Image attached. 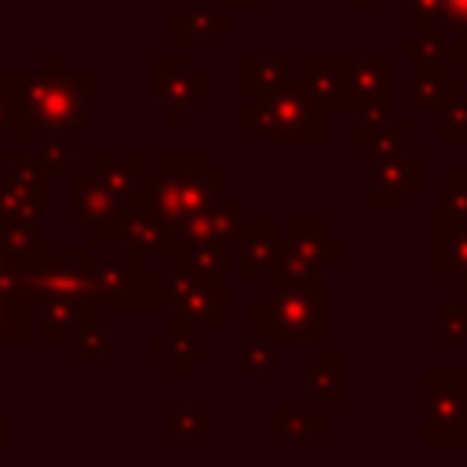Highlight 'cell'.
Segmentation results:
<instances>
[{"mask_svg": "<svg viewBox=\"0 0 467 467\" xmlns=\"http://www.w3.org/2000/svg\"><path fill=\"white\" fill-rule=\"evenodd\" d=\"M405 55L420 66H445V58H452V40L441 33V26H427L420 29V36L405 44Z\"/></svg>", "mask_w": 467, "mask_h": 467, "instance_id": "83f0119b", "label": "cell"}, {"mask_svg": "<svg viewBox=\"0 0 467 467\" xmlns=\"http://www.w3.org/2000/svg\"><path fill=\"white\" fill-rule=\"evenodd\" d=\"M77 347L84 350V354H102L106 350V328L102 325H80V332H77Z\"/></svg>", "mask_w": 467, "mask_h": 467, "instance_id": "ab89813d", "label": "cell"}, {"mask_svg": "<svg viewBox=\"0 0 467 467\" xmlns=\"http://www.w3.org/2000/svg\"><path fill=\"white\" fill-rule=\"evenodd\" d=\"M438 139L441 142H467V91H452L438 106Z\"/></svg>", "mask_w": 467, "mask_h": 467, "instance_id": "f1b7e54d", "label": "cell"}, {"mask_svg": "<svg viewBox=\"0 0 467 467\" xmlns=\"http://www.w3.org/2000/svg\"><path fill=\"white\" fill-rule=\"evenodd\" d=\"M405 22L416 29L441 26V0H405Z\"/></svg>", "mask_w": 467, "mask_h": 467, "instance_id": "e575fe53", "label": "cell"}, {"mask_svg": "<svg viewBox=\"0 0 467 467\" xmlns=\"http://www.w3.org/2000/svg\"><path fill=\"white\" fill-rule=\"evenodd\" d=\"M223 4H226V7H255L259 0H223Z\"/></svg>", "mask_w": 467, "mask_h": 467, "instance_id": "b9f144b4", "label": "cell"}, {"mask_svg": "<svg viewBox=\"0 0 467 467\" xmlns=\"http://www.w3.org/2000/svg\"><path fill=\"white\" fill-rule=\"evenodd\" d=\"M405 142H409V128L394 124L390 117H383V120H358V128H354V153L361 161H372V164L405 153Z\"/></svg>", "mask_w": 467, "mask_h": 467, "instance_id": "4fadbf2b", "label": "cell"}, {"mask_svg": "<svg viewBox=\"0 0 467 467\" xmlns=\"http://www.w3.org/2000/svg\"><path fill=\"white\" fill-rule=\"evenodd\" d=\"M354 4H358V7H372L376 0H354Z\"/></svg>", "mask_w": 467, "mask_h": 467, "instance_id": "ee69618b", "label": "cell"}, {"mask_svg": "<svg viewBox=\"0 0 467 467\" xmlns=\"http://www.w3.org/2000/svg\"><path fill=\"white\" fill-rule=\"evenodd\" d=\"M343 368L339 358H310L306 365V394L314 405H339V387H343Z\"/></svg>", "mask_w": 467, "mask_h": 467, "instance_id": "d4e9b609", "label": "cell"}, {"mask_svg": "<svg viewBox=\"0 0 467 467\" xmlns=\"http://www.w3.org/2000/svg\"><path fill=\"white\" fill-rule=\"evenodd\" d=\"M142 161L139 157H91V175L106 186V190H113L117 197H124V201H131L135 193H139V186H142Z\"/></svg>", "mask_w": 467, "mask_h": 467, "instance_id": "ffe728a7", "label": "cell"}, {"mask_svg": "<svg viewBox=\"0 0 467 467\" xmlns=\"http://www.w3.org/2000/svg\"><path fill=\"white\" fill-rule=\"evenodd\" d=\"M255 317L263 339H321L325 336V281L310 274L303 281L274 285L255 296Z\"/></svg>", "mask_w": 467, "mask_h": 467, "instance_id": "277c9868", "label": "cell"}, {"mask_svg": "<svg viewBox=\"0 0 467 467\" xmlns=\"http://www.w3.org/2000/svg\"><path fill=\"white\" fill-rule=\"evenodd\" d=\"M438 190H441V212H449L456 223H467V175L445 171L438 179Z\"/></svg>", "mask_w": 467, "mask_h": 467, "instance_id": "f546056e", "label": "cell"}, {"mask_svg": "<svg viewBox=\"0 0 467 467\" xmlns=\"http://www.w3.org/2000/svg\"><path fill=\"white\" fill-rule=\"evenodd\" d=\"M438 336L449 343H463L467 339V306H452L438 314Z\"/></svg>", "mask_w": 467, "mask_h": 467, "instance_id": "d590c367", "label": "cell"}, {"mask_svg": "<svg viewBox=\"0 0 467 467\" xmlns=\"http://www.w3.org/2000/svg\"><path fill=\"white\" fill-rule=\"evenodd\" d=\"M182 230L171 226L168 219L139 208V201L131 204V215H128V226H124V244L139 255H161V259H175L179 248H182Z\"/></svg>", "mask_w": 467, "mask_h": 467, "instance_id": "7c38bea8", "label": "cell"}, {"mask_svg": "<svg viewBox=\"0 0 467 467\" xmlns=\"http://www.w3.org/2000/svg\"><path fill=\"white\" fill-rule=\"evenodd\" d=\"M4 117H7V99H0V131H4Z\"/></svg>", "mask_w": 467, "mask_h": 467, "instance_id": "7bdbcfd3", "label": "cell"}, {"mask_svg": "<svg viewBox=\"0 0 467 467\" xmlns=\"http://www.w3.org/2000/svg\"><path fill=\"white\" fill-rule=\"evenodd\" d=\"M347 109L358 120H383L390 109V62L383 55L347 58Z\"/></svg>", "mask_w": 467, "mask_h": 467, "instance_id": "9c48e42d", "label": "cell"}, {"mask_svg": "<svg viewBox=\"0 0 467 467\" xmlns=\"http://www.w3.org/2000/svg\"><path fill=\"white\" fill-rule=\"evenodd\" d=\"M171 36L175 40H223L226 36V15L223 7H201V4H186V7H175L171 11Z\"/></svg>", "mask_w": 467, "mask_h": 467, "instance_id": "e0dca14e", "label": "cell"}, {"mask_svg": "<svg viewBox=\"0 0 467 467\" xmlns=\"http://www.w3.org/2000/svg\"><path fill=\"white\" fill-rule=\"evenodd\" d=\"M241 255H237V270L241 274H259V270H274L281 259V237L270 223H244L237 234Z\"/></svg>", "mask_w": 467, "mask_h": 467, "instance_id": "5bb4252c", "label": "cell"}, {"mask_svg": "<svg viewBox=\"0 0 467 467\" xmlns=\"http://www.w3.org/2000/svg\"><path fill=\"white\" fill-rule=\"evenodd\" d=\"M423 190V161L420 157H390L372 164V204L376 208H401L409 197Z\"/></svg>", "mask_w": 467, "mask_h": 467, "instance_id": "30bf717a", "label": "cell"}, {"mask_svg": "<svg viewBox=\"0 0 467 467\" xmlns=\"http://www.w3.org/2000/svg\"><path fill=\"white\" fill-rule=\"evenodd\" d=\"M0 252L11 255V259L22 263V266L40 263L44 252H40V234H36V226H29V223H0Z\"/></svg>", "mask_w": 467, "mask_h": 467, "instance_id": "484cf974", "label": "cell"}, {"mask_svg": "<svg viewBox=\"0 0 467 467\" xmlns=\"http://www.w3.org/2000/svg\"><path fill=\"white\" fill-rule=\"evenodd\" d=\"M452 69H456L460 77H467V29H460V33L452 36Z\"/></svg>", "mask_w": 467, "mask_h": 467, "instance_id": "60d3db41", "label": "cell"}, {"mask_svg": "<svg viewBox=\"0 0 467 467\" xmlns=\"http://www.w3.org/2000/svg\"><path fill=\"white\" fill-rule=\"evenodd\" d=\"M438 270L467 292V223L438 212Z\"/></svg>", "mask_w": 467, "mask_h": 467, "instance_id": "2e32d148", "label": "cell"}, {"mask_svg": "<svg viewBox=\"0 0 467 467\" xmlns=\"http://www.w3.org/2000/svg\"><path fill=\"white\" fill-rule=\"evenodd\" d=\"M237 120L277 142H317L325 135V106L314 99L303 73L255 95V102L241 106Z\"/></svg>", "mask_w": 467, "mask_h": 467, "instance_id": "3957f363", "label": "cell"}, {"mask_svg": "<svg viewBox=\"0 0 467 467\" xmlns=\"http://www.w3.org/2000/svg\"><path fill=\"white\" fill-rule=\"evenodd\" d=\"M91 109V77L88 73H58L51 58H44L40 73H18L15 91L7 99L4 139L7 142H44L55 135H69L88 120Z\"/></svg>", "mask_w": 467, "mask_h": 467, "instance_id": "6da1fadb", "label": "cell"}, {"mask_svg": "<svg viewBox=\"0 0 467 467\" xmlns=\"http://www.w3.org/2000/svg\"><path fill=\"white\" fill-rule=\"evenodd\" d=\"M131 204H135V197L131 201L117 197L91 171L73 179V212L88 226V234L95 241H124V226H128Z\"/></svg>", "mask_w": 467, "mask_h": 467, "instance_id": "52a82bcc", "label": "cell"}, {"mask_svg": "<svg viewBox=\"0 0 467 467\" xmlns=\"http://www.w3.org/2000/svg\"><path fill=\"white\" fill-rule=\"evenodd\" d=\"M274 365V350H270V339H244L241 343V368L244 372H266Z\"/></svg>", "mask_w": 467, "mask_h": 467, "instance_id": "d6a6232c", "label": "cell"}, {"mask_svg": "<svg viewBox=\"0 0 467 467\" xmlns=\"http://www.w3.org/2000/svg\"><path fill=\"white\" fill-rule=\"evenodd\" d=\"M314 99L325 109H347V58H310L303 69Z\"/></svg>", "mask_w": 467, "mask_h": 467, "instance_id": "ac0fdd59", "label": "cell"}, {"mask_svg": "<svg viewBox=\"0 0 467 467\" xmlns=\"http://www.w3.org/2000/svg\"><path fill=\"white\" fill-rule=\"evenodd\" d=\"M44 321H40V332L47 339H69L80 332V325H88L91 317V303L88 296H77V299H55V303H44Z\"/></svg>", "mask_w": 467, "mask_h": 467, "instance_id": "cb8c5ba5", "label": "cell"}, {"mask_svg": "<svg viewBox=\"0 0 467 467\" xmlns=\"http://www.w3.org/2000/svg\"><path fill=\"white\" fill-rule=\"evenodd\" d=\"M452 91H460V73L445 66H420L405 88V106L409 109H431L441 106Z\"/></svg>", "mask_w": 467, "mask_h": 467, "instance_id": "9a60e30c", "label": "cell"}, {"mask_svg": "<svg viewBox=\"0 0 467 467\" xmlns=\"http://www.w3.org/2000/svg\"><path fill=\"white\" fill-rule=\"evenodd\" d=\"M157 99L175 124H190L197 109L208 106V77L193 69L182 55H164L157 62Z\"/></svg>", "mask_w": 467, "mask_h": 467, "instance_id": "ba28073f", "label": "cell"}, {"mask_svg": "<svg viewBox=\"0 0 467 467\" xmlns=\"http://www.w3.org/2000/svg\"><path fill=\"white\" fill-rule=\"evenodd\" d=\"M40 215H44L40 190H22V186H11L4 179V186H0V223H29V226H36Z\"/></svg>", "mask_w": 467, "mask_h": 467, "instance_id": "4316f807", "label": "cell"}, {"mask_svg": "<svg viewBox=\"0 0 467 467\" xmlns=\"http://www.w3.org/2000/svg\"><path fill=\"white\" fill-rule=\"evenodd\" d=\"M277 431H281V434H288V431H292V434H314V438L321 434L317 427H310V420H306L299 409H277Z\"/></svg>", "mask_w": 467, "mask_h": 467, "instance_id": "f35d334b", "label": "cell"}, {"mask_svg": "<svg viewBox=\"0 0 467 467\" xmlns=\"http://www.w3.org/2000/svg\"><path fill=\"white\" fill-rule=\"evenodd\" d=\"M223 175L212 171L201 157H161L153 171H142V186L135 193L139 208L168 219L171 226L186 230L204 208L223 204Z\"/></svg>", "mask_w": 467, "mask_h": 467, "instance_id": "7a4b0ae2", "label": "cell"}, {"mask_svg": "<svg viewBox=\"0 0 467 467\" xmlns=\"http://www.w3.org/2000/svg\"><path fill=\"white\" fill-rule=\"evenodd\" d=\"M0 186H4V175H0Z\"/></svg>", "mask_w": 467, "mask_h": 467, "instance_id": "f6af8a7d", "label": "cell"}, {"mask_svg": "<svg viewBox=\"0 0 467 467\" xmlns=\"http://www.w3.org/2000/svg\"><path fill=\"white\" fill-rule=\"evenodd\" d=\"M281 241H285V248H292L296 255H303L314 266H321L325 259H336L343 252V244L336 237H328L325 226H317V223H292L288 237H281Z\"/></svg>", "mask_w": 467, "mask_h": 467, "instance_id": "603a6c76", "label": "cell"}, {"mask_svg": "<svg viewBox=\"0 0 467 467\" xmlns=\"http://www.w3.org/2000/svg\"><path fill=\"white\" fill-rule=\"evenodd\" d=\"M4 179L11 186H22V190H40V164L29 157H11L4 164Z\"/></svg>", "mask_w": 467, "mask_h": 467, "instance_id": "1f68e13d", "label": "cell"}, {"mask_svg": "<svg viewBox=\"0 0 467 467\" xmlns=\"http://www.w3.org/2000/svg\"><path fill=\"white\" fill-rule=\"evenodd\" d=\"M36 164L40 168H51V171H62V175H73V146L66 142V135L44 139L40 142V153H36Z\"/></svg>", "mask_w": 467, "mask_h": 467, "instance_id": "4dcf8cb0", "label": "cell"}, {"mask_svg": "<svg viewBox=\"0 0 467 467\" xmlns=\"http://www.w3.org/2000/svg\"><path fill=\"white\" fill-rule=\"evenodd\" d=\"M22 281H26V266L0 252V296L18 303V299H22ZM18 306H22V303H18Z\"/></svg>", "mask_w": 467, "mask_h": 467, "instance_id": "836d02e7", "label": "cell"}, {"mask_svg": "<svg viewBox=\"0 0 467 467\" xmlns=\"http://www.w3.org/2000/svg\"><path fill=\"white\" fill-rule=\"evenodd\" d=\"M423 438L467 441V372L423 376Z\"/></svg>", "mask_w": 467, "mask_h": 467, "instance_id": "8992f818", "label": "cell"}, {"mask_svg": "<svg viewBox=\"0 0 467 467\" xmlns=\"http://www.w3.org/2000/svg\"><path fill=\"white\" fill-rule=\"evenodd\" d=\"M460 29H467V0H441V33L452 40Z\"/></svg>", "mask_w": 467, "mask_h": 467, "instance_id": "8d00e7d4", "label": "cell"}, {"mask_svg": "<svg viewBox=\"0 0 467 467\" xmlns=\"http://www.w3.org/2000/svg\"><path fill=\"white\" fill-rule=\"evenodd\" d=\"M296 69L285 55H266V58H255V55H244L237 62V88L244 95H263L270 88H277L281 80H288Z\"/></svg>", "mask_w": 467, "mask_h": 467, "instance_id": "d6986e66", "label": "cell"}, {"mask_svg": "<svg viewBox=\"0 0 467 467\" xmlns=\"http://www.w3.org/2000/svg\"><path fill=\"white\" fill-rule=\"evenodd\" d=\"M175 317L182 328L201 325V321H223V281L197 277L190 270H175Z\"/></svg>", "mask_w": 467, "mask_h": 467, "instance_id": "8fae6325", "label": "cell"}, {"mask_svg": "<svg viewBox=\"0 0 467 467\" xmlns=\"http://www.w3.org/2000/svg\"><path fill=\"white\" fill-rule=\"evenodd\" d=\"M15 336H22V306L0 296V339H15Z\"/></svg>", "mask_w": 467, "mask_h": 467, "instance_id": "74e56055", "label": "cell"}, {"mask_svg": "<svg viewBox=\"0 0 467 467\" xmlns=\"http://www.w3.org/2000/svg\"><path fill=\"white\" fill-rule=\"evenodd\" d=\"M88 296L113 306H164L175 299V274H146L131 259H88Z\"/></svg>", "mask_w": 467, "mask_h": 467, "instance_id": "5b68a950", "label": "cell"}, {"mask_svg": "<svg viewBox=\"0 0 467 467\" xmlns=\"http://www.w3.org/2000/svg\"><path fill=\"white\" fill-rule=\"evenodd\" d=\"M244 226V215L237 204H215V208H204L197 219L186 223L182 237H197V241H237Z\"/></svg>", "mask_w": 467, "mask_h": 467, "instance_id": "44dd1931", "label": "cell"}, {"mask_svg": "<svg viewBox=\"0 0 467 467\" xmlns=\"http://www.w3.org/2000/svg\"><path fill=\"white\" fill-rule=\"evenodd\" d=\"M175 270H190L197 277H212V281H223V270H226V241H197V237H186L179 255H175Z\"/></svg>", "mask_w": 467, "mask_h": 467, "instance_id": "7402d4cb", "label": "cell"}]
</instances>
